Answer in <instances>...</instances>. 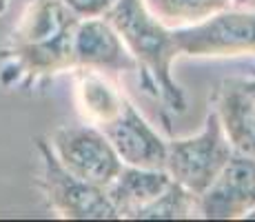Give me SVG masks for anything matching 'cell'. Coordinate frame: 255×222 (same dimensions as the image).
<instances>
[{
	"instance_id": "6da1fadb",
	"label": "cell",
	"mask_w": 255,
	"mask_h": 222,
	"mask_svg": "<svg viewBox=\"0 0 255 222\" xmlns=\"http://www.w3.org/2000/svg\"><path fill=\"white\" fill-rule=\"evenodd\" d=\"M80 20L62 0H31L16 22L0 76L11 73L4 87L36 82L73 69V31Z\"/></svg>"
},
{
	"instance_id": "7a4b0ae2",
	"label": "cell",
	"mask_w": 255,
	"mask_h": 222,
	"mask_svg": "<svg viewBox=\"0 0 255 222\" xmlns=\"http://www.w3.org/2000/svg\"><path fill=\"white\" fill-rule=\"evenodd\" d=\"M105 16L135 58L146 91L160 98L171 111H184V91L173 76V62L180 56L173 29L158 20L144 0H116Z\"/></svg>"
},
{
	"instance_id": "3957f363",
	"label": "cell",
	"mask_w": 255,
	"mask_h": 222,
	"mask_svg": "<svg viewBox=\"0 0 255 222\" xmlns=\"http://www.w3.org/2000/svg\"><path fill=\"white\" fill-rule=\"evenodd\" d=\"M233 151L218 113L211 107L198 133L166 140L164 169L171 180L200 196L224 169Z\"/></svg>"
},
{
	"instance_id": "277c9868",
	"label": "cell",
	"mask_w": 255,
	"mask_h": 222,
	"mask_svg": "<svg viewBox=\"0 0 255 222\" xmlns=\"http://www.w3.org/2000/svg\"><path fill=\"white\" fill-rule=\"evenodd\" d=\"M36 151L40 156L38 187L45 194L47 205L65 220H118V214L102 187L73 176L56 158L47 138H38Z\"/></svg>"
},
{
	"instance_id": "5b68a950",
	"label": "cell",
	"mask_w": 255,
	"mask_h": 222,
	"mask_svg": "<svg viewBox=\"0 0 255 222\" xmlns=\"http://www.w3.org/2000/svg\"><path fill=\"white\" fill-rule=\"evenodd\" d=\"M180 56L231 58L255 53V11L227 7L189 27L173 29Z\"/></svg>"
},
{
	"instance_id": "8992f818",
	"label": "cell",
	"mask_w": 255,
	"mask_h": 222,
	"mask_svg": "<svg viewBox=\"0 0 255 222\" xmlns=\"http://www.w3.org/2000/svg\"><path fill=\"white\" fill-rule=\"evenodd\" d=\"M47 140L62 167L102 189H107V185L122 169V160L111 147L109 138L91 122L58 127Z\"/></svg>"
},
{
	"instance_id": "52a82bcc",
	"label": "cell",
	"mask_w": 255,
	"mask_h": 222,
	"mask_svg": "<svg viewBox=\"0 0 255 222\" xmlns=\"http://www.w3.org/2000/svg\"><path fill=\"white\" fill-rule=\"evenodd\" d=\"M255 207V156L238 154L198 196V214L204 220L244 218Z\"/></svg>"
},
{
	"instance_id": "ba28073f",
	"label": "cell",
	"mask_w": 255,
	"mask_h": 222,
	"mask_svg": "<svg viewBox=\"0 0 255 222\" xmlns=\"http://www.w3.org/2000/svg\"><path fill=\"white\" fill-rule=\"evenodd\" d=\"M73 69H96L102 73L138 71V62L118 29L102 13L78 20L73 31Z\"/></svg>"
},
{
	"instance_id": "9c48e42d",
	"label": "cell",
	"mask_w": 255,
	"mask_h": 222,
	"mask_svg": "<svg viewBox=\"0 0 255 222\" xmlns=\"http://www.w3.org/2000/svg\"><path fill=\"white\" fill-rule=\"evenodd\" d=\"M109 138L122 165L149 167V169H164L166 160V140L146 122V118L133 107L127 98L125 107L111 122L100 127Z\"/></svg>"
},
{
	"instance_id": "30bf717a",
	"label": "cell",
	"mask_w": 255,
	"mask_h": 222,
	"mask_svg": "<svg viewBox=\"0 0 255 222\" xmlns=\"http://www.w3.org/2000/svg\"><path fill=\"white\" fill-rule=\"evenodd\" d=\"M213 109L238 154L255 156V78H227L213 96Z\"/></svg>"
},
{
	"instance_id": "8fae6325",
	"label": "cell",
	"mask_w": 255,
	"mask_h": 222,
	"mask_svg": "<svg viewBox=\"0 0 255 222\" xmlns=\"http://www.w3.org/2000/svg\"><path fill=\"white\" fill-rule=\"evenodd\" d=\"M171 185L166 169H149V167L122 165L118 176L107 185V196L114 205L118 220L138 218L146 205H151Z\"/></svg>"
},
{
	"instance_id": "7c38bea8",
	"label": "cell",
	"mask_w": 255,
	"mask_h": 222,
	"mask_svg": "<svg viewBox=\"0 0 255 222\" xmlns=\"http://www.w3.org/2000/svg\"><path fill=\"white\" fill-rule=\"evenodd\" d=\"M76 71V105L87 122L102 127L111 122L125 107L127 96L111 85L102 71L73 69Z\"/></svg>"
},
{
	"instance_id": "4fadbf2b",
	"label": "cell",
	"mask_w": 255,
	"mask_h": 222,
	"mask_svg": "<svg viewBox=\"0 0 255 222\" xmlns=\"http://www.w3.org/2000/svg\"><path fill=\"white\" fill-rule=\"evenodd\" d=\"M144 2L149 11L171 29L189 27L231 7V0H144Z\"/></svg>"
},
{
	"instance_id": "5bb4252c",
	"label": "cell",
	"mask_w": 255,
	"mask_h": 222,
	"mask_svg": "<svg viewBox=\"0 0 255 222\" xmlns=\"http://www.w3.org/2000/svg\"><path fill=\"white\" fill-rule=\"evenodd\" d=\"M189 218H200L198 196L191 194L189 189H184L175 180H171V185L151 205H146L135 220H189Z\"/></svg>"
},
{
	"instance_id": "9a60e30c",
	"label": "cell",
	"mask_w": 255,
	"mask_h": 222,
	"mask_svg": "<svg viewBox=\"0 0 255 222\" xmlns=\"http://www.w3.org/2000/svg\"><path fill=\"white\" fill-rule=\"evenodd\" d=\"M62 2L69 9H73L80 18H85V16H102V13H107V9L116 0H62Z\"/></svg>"
},
{
	"instance_id": "2e32d148",
	"label": "cell",
	"mask_w": 255,
	"mask_h": 222,
	"mask_svg": "<svg viewBox=\"0 0 255 222\" xmlns=\"http://www.w3.org/2000/svg\"><path fill=\"white\" fill-rule=\"evenodd\" d=\"M231 7H238V9H251V11H255V0H231Z\"/></svg>"
}]
</instances>
